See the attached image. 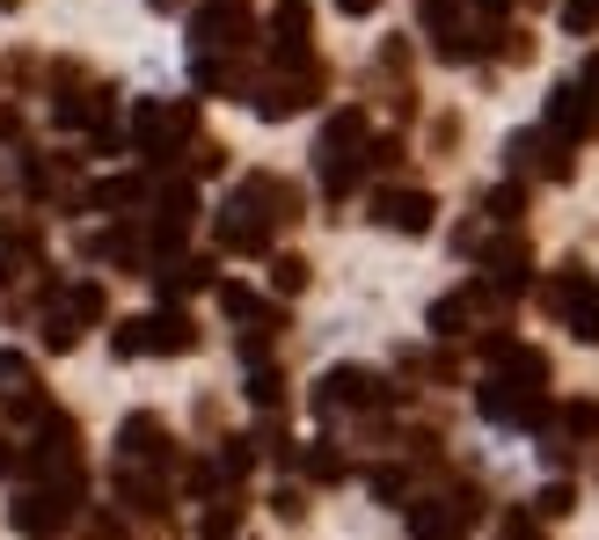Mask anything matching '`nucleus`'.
<instances>
[{"instance_id": "4", "label": "nucleus", "mask_w": 599, "mask_h": 540, "mask_svg": "<svg viewBox=\"0 0 599 540\" xmlns=\"http://www.w3.org/2000/svg\"><path fill=\"white\" fill-rule=\"evenodd\" d=\"M110 350H118V358H183V350H197V322L183 307L124 314L118 329H110Z\"/></svg>"}, {"instance_id": "36", "label": "nucleus", "mask_w": 599, "mask_h": 540, "mask_svg": "<svg viewBox=\"0 0 599 540\" xmlns=\"http://www.w3.org/2000/svg\"><path fill=\"white\" fill-rule=\"evenodd\" d=\"M570 511H578V489L570 482H548L541 497H534V519H570Z\"/></svg>"}, {"instance_id": "32", "label": "nucleus", "mask_w": 599, "mask_h": 540, "mask_svg": "<svg viewBox=\"0 0 599 540\" xmlns=\"http://www.w3.org/2000/svg\"><path fill=\"white\" fill-rule=\"evenodd\" d=\"M212 468H220V482H242V475L256 468V438H227V446L212 454Z\"/></svg>"}, {"instance_id": "13", "label": "nucleus", "mask_w": 599, "mask_h": 540, "mask_svg": "<svg viewBox=\"0 0 599 540\" xmlns=\"http://www.w3.org/2000/svg\"><path fill=\"white\" fill-rule=\"evenodd\" d=\"M505 169L511 175H541V183H570V146L564 140H548V132H511L505 140Z\"/></svg>"}, {"instance_id": "20", "label": "nucleus", "mask_w": 599, "mask_h": 540, "mask_svg": "<svg viewBox=\"0 0 599 540\" xmlns=\"http://www.w3.org/2000/svg\"><path fill=\"white\" fill-rule=\"evenodd\" d=\"M81 205L89 212H132V205H146V175H103V183L81 191Z\"/></svg>"}, {"instance_id": "44", "label": "nucleus", "mask_w": 599, "mask_h": 540, "mask_svg": "<svg viewBox=\"0 0 599 540\" xmlns=\"http://www.w3.org/2000/svg\"><path fill=\"white\" fill-rule=\"evenodd\" d=\"M22 468V454H16V438H0V475H16Z\"/></svg>"}, {"instance_id": "5", "label": "nucleus", "mask_w": 599, "mask_h": 540, "mask_svg": "<svg viewBox=\"0 0 599 540\" xmlns=\"http://www.w3.org/2000/svg\"><path fill=\"white\" fill-rule=\"evenodd\" d=\"M388 401H395V387L373 366H329L315 387V417L329 424V417H352V409H388Z\"/></svg>"}, {"instance_id": "25", "label": "nucleus", "mask_w": 599, "mask_h": 540, "mask_svg": "<svg viewBox=\"0 0 599 540\" xmlns=\"http://www.w3.org/2000/svg\"><path fill=\"white\" fill-rule=\"evenodd\" d=\"M585 293H592V278H585L578 263H564V271H556V278H548V285H541V307H548V314H556V322H564V314H570V307H578V299H585Z\"/></svg>"}, {"instance_id": "42", "label": "nucleus", "mask_w": 599, "mask_h": 540, "mask_svg": "<svg viewBox=\"0 0 599 540\" xmlns=\"http://www.w3.org/2000/svg\"><path fill=\"white\" fill-rule=\"evenodd\" d=\"M16 140H22V110L0 103V146H16Z\"/></svg>"}, {"instance_id": "9", "label": "nucleus", "mask_w": 599, "mask_h": 540, "mask_svg": "<svg viewBox=\"0 0 599 540\" xmlns=\"http://www.w3.org/2000/svg\"><path fill=\"white\" fill-rule=\"evenodd\" d=\"M476 409L490 424H519V431H541V424H548L541 387H519V380H505V373H490V380L476 387Z\"/></svg>"}, {"instance_id": "1", "label": "nucleus", "mask_w": 599, "mask_h": 540, "mask_svg": "<svg viewBox=\"0 0 599 540\" xmlns=\"http://www.w3.org/2000/svg\"><path fill=\"white\" fill-rule=\"evenodd\" d=\"M300 220V191L293 183H278V175H242L227 197V212H220V248H234V256H264L271 234L293 227Z\"/></svg>"}, {"instance_id": "35", "label": "nucleus", "mask_w": 599, "mask_h": 540, "mask_svg": "<svg viewBox=\"0 0 599 540\" xmlns=\"http://www.w3.org/2000/svg\"><path fill=\"white\" fill-rule=\"evenodd\" d=\"M564 329H570V336H578V344H599V293H585V299H578V307H570V314H564Z\"/></svg>"}, {"instance_id": "22", "label": "nucleus", "mask_w": 599, "mask_h": 540, "mask_svg": "<svg viewBox=\"0 0 599 540\" xmlns=\"http://www.w3.org/2000/svg\"><path fill=\"white\" fill-rule=\"evenodd\" d=\"M234 533H242V497L220 489V497H205V511H197V540H234Z\"/></svg>"}, {"instance_id": "26", "label": "nucleus", "mask_w": 599, "mask_h": 540, "mask_svg": "<svg viewBox=\"0 0 599 540\" xmlns=\"http://www.w3.org/2000/svg\"><path fill=\"white\" fill-rule=\"evenodd\" d=\"M59 307L89 329V322H103V314H110V299H103V285H95V278H73V285H59Z\"/></svg>"}, {"instance_id": "28", "label": "nucleus", "mask_w": 599, "mask_h": 540, "mask_svg": "<svg viewBox=\"0 0 599 540\" xmlns=\"http://www.w3.org/2000/svg\"><path fill=\"white\" fill-rule=\"evenodd\" d=\"M497 373H505V380H519V387H548V358L534 344H511L505 358H497Z\"/></svg>"}, {"instance_id": "48", "label": "nucleus", "mask_w": 599, "mask_h": 540, "mask_svg": "<svg viewBox=\"0 0 599 540\" xmlns=\"http://www.w3.org/2000/svg\"><path fill=\"white\" fill-rule=\"evenodd\" d=\"M0 8H16V0H0Z\"/></svg>"}, {"instance_id": "16", "label": "nucleus", "mask_w": 599, "mask_h": 540, "mask_svg": "<svg viewBox=\"0 0 599 540\" xmlns=\"http://www.w3.org/2000/svg\"><path fill=\"white\" fill-rule=\"evenodd\" d=\"M592 124H599V110H592V95H585L578 81H556L548 88V140H564V146H585L592 140Z\"/></svg>"}, {"instance_id": "27", "label": "nucleus", "mask_w": 599, "mask_h": 540, "mask_svg": "<svg viewBox=\"0 0 599 540\" xmlns=\"http://www.w3.org/2000/svg\"><path fill=\"white\" fill-rule=\"evenodd\" d=\"M37 336H44V350H73V344H81V322L59 307V285L44 293V322H37Z\"/></svg>"}, {"instance_id": "38", "label": "nucleus", "mask_w": 599, "mask_h": 540, "mask_svg": "<svg viewBox=\"0 0 599 540\" xmlns=\"http://www.w3.org/2000/svg\"><path fill=\"white\" fill-rule=\"evenodd\" d=\"M564 30L570 37H592L599 30V0H564Z\"/></svg>"}, {"instance_id": "10", "label": "nucleus", "mask_w": 599, "mask_h": 540, "mask_svg": "<svg viewBox=\"0 0 599 540\" xmlns=\"http://www.w3.org/2000/svg\"><path fill=\"white\" fill-rule=\"evenodd\" d=\"M476 519H483L476 489H460V497H417L409 505V540H468Z\"/></svg>"}, {"instance_id": "14", "label": "nucleus", "mask_w": 599, "mask_h": 540, "mask_svg": "<svg viewBox=\"0 0 599 540\" xmlns=\"http://www.w3.org/2000/svg\"><path fill=\"white\" fill-rule=\"evenodd\" d=\"M527 278H534V248L519 242V234H497V242H483V285L497 293V307L527 293Z\"/></svg>"}, {"instance_id": "31", "label": "nucleus", "mask_w": 599, "mask_h": 540, "mask_svg": "<svg viewBox=\"0 0 599 540\" xmlns=\"http://www.w3.org/2000/svg\"><path fill=\"white\" fill-rule=\"evenodd\" d=\"M307 278H315V263H307V256H271V293H278V299H300V293H307Z\"/></svg>"}, {"instance_id": "12", "label": "nucleus", "mask_w": 599, "mask_h": 540, "mask_svg": "<svg viewBox=\"0 0 599 540\" xmlns=\"http://www.w3.org/2000/svg\"><path fill=\"white\" fill-rule=\"evenodd\" d=\"M118 460H124V468L169 475V468H176V438H169V424H161V417L132 409V417H124V431H118Z\"/></svg>"}, {"instance_id": "45", "label": "nucleus", "mask_w": 599, "mask_h": 540, "mask_svg": "<svg viewBox=\"0 0 599 540\" xmlns=\"http://www.w3.org/2000/svg\"><path fill=\"white\" fill-rule=\"evenodd\" d=\"M336 8H344V16H373V0H336Z\"/></svg>"}, {"instance_id": "30", "label": "nucleus", "mask_w": 599, "mask_h": 540, "mask_svg": "<svg viewBox=\"0 0 599 540\" xmlns=\"http://www.w3.org/2000/svg\"><path fill=\"white\" fill-rule=\"evenodd\" d=\"M0 395H44V380H37L30 350H0Z\"/></svg>"}, {"instance_id": "34", "label": "nucleus", "mask_w": 599, "mask_h": 540, "mask_svg": "<svg viewBox=\"0 0 599 540\" xmlns=\"http://www.w3.org/2000/svg\"><path fill=\"white\" fill-rule=\"evenodd\" d=\"M248 401H256V409H278V401H285V373L278 366H256V373H248Z\"/></svg>"}, {"instance_id": "40", "label": "nucleus", "mask_w": 599, "mask_h": 540, "mask_svg": "<svg viewBox=\"0 0 599 540\" xmlns=\"http://www.w3.org/2000/svg\"><path fill=\"white\" fill-rule=\"evenodd\" d=\"M271 511H278L285 526H300V519H307V489H293V482H285L278 497H271Z\"/></svg>"}, {"instance_id": "41", "label": "nucleus", "mask_w": 599, "mask_h": 540, "mask_svg": "<svg viewBox=\"0 0 599 540\" xmlns=\"http://www.w3.org/2000/svg\"><path fill=\"white\" fill-rule=\"evenodd\" d=\"M191 169H197V175H220V169H227V154L205 140V146H191Z\"/></svg>"}, {"instance_id": "43", "label": "nucleus", "mask_w": 599, "mask_h": 540, "mask_svg": "<svg viewBox=\"0 0 599 540\" xmlns=\"http://www.w3.org/2000/svg\"><path fill=\"white\" fill-rule=\"evenodd\" d=\"M578 88H585V95H592V110H599V52H592V59H585V73H578Z\"/></svg>"}, {"instance_id": "11", "label": "nucleus", "mask_w": 599, "mask_h": 540, "mask_svg": "<svg viewBox=\"0 0 599 540\" xmlns=\"http://www.w3.org/2000/svg\"><path fill=\"white\" fill-rule=\"evenodd\" d=\"M73 505L81 497H67V489H44V482H30L8 505V526H16L22 540H52V533H67V519H73Z\"/></svg>"}, {"instance_id": "24", "label": "nucleus", "mask_w": 599, "mask_h": 540, "mask_svg": "<svg viewBox=\"0 0 599 540\" xmlns=\"http://www.w3.org/2000/svg\"><path fill=\"white\" fill-rule=\"evenodd\" d=\"M67 169H73L67 154H37V161H22V191H30V197H67Z\"/></svg>"}, {"instance_id": "29", "label": "nucleus", "mask_w": 599, "mask_h": 540, "mask_svg": "<svg viewBox=\"0 0 599 540\" xmlns=\"http://www.w3.org/2000/svg\"><path fill=\"white\" fill-rule=\"evenodd\" d=\"M519 212H527V183H519V175L483 197V220H490V227H519Z\"/></svg>"}, {"instance_id": "2", "label": "nucleus", "mask_w": 599, "mask_h": 540, "mask_svg": "<svg viewBox=\"0 0 599 540\" xmlns=\"http://www.w3.org/2000/svg\"><path fill=\"white\" fill-rule=\"evenodd\" d=\"M22 468H30V482H44V489L89 497V468H81V431H73L67 409H44V417H37V438L22 446Z\"/></svg>"}, {"instance_id": "21", "label": "nucleus", "mask_w": 599, "mask_h": 540, "mask_svg": "<svg viewBox=\"0 0 599 540\" xmlns=\"http://www.w3.org/2000/svg\"><path fill=\"white\" fill-rule=\"evenodd\" d=\"M197 88H205V95H248L256 73H248L234 52H220V59H197Z\"/></svg>"}, {"instance_id": "19", "label": "nucleus", "mask_w": 599, "mask_h": 540, "mask_svg": "<svg viewBox=\"0 0 599 540\" xmlns=\"http://www.w3.org/2000/svg\"><path fill=\"white\" fill-rule=\"evenodd\" d=\"M146 278L161 285V299H183V293H205V285H212V263L205 256H161Z\"/></svg>"}, {"instance_id": "46", "label": "nucleus", "mask_w": 599, "mask_h": 540, "mask_svg": "<svg viewBox=\"0 0 599 540\" xmlns=\"http://www.w3.org/2000/svg\"><path fill=\"white\" fill-rule=\"evenodd\" d=\"M8 278H16V256H0V285H8Z\"/></svg>"}, {"instance_id": "23", "label": "nucleus", "mask_w": 599, "mask_h": 540, "mask_svg": "<svg viewBox=\"0 0 599 540\" xmlns=\"http://www.w3.org/2000/svg\"><path fill=\"white\" fill-rule=\"evenodd\" d=\"M548 431H556V438H570V446H592V438H599V401H592V395L564 401V409H556V424H548Z\"/></svg>"}, {"instance_id": "18", "label": "nucleus", "mask_w": 599, "mask_h": 540, "mask_svg": "<svg viewBox=\"0 0 599 540\" xmlns=\"http://www.w3.org/2000/svg\"><path fill=\"white\" fill-rule=\"evenodd\" d=\"M307 37H315V8L307 0H271V59L278 67H307Z\"/></svg>"}, {"instance_id": "33", "label": "nucleus", "mask_w": 599, "mask_h": 540, "mask_svg": "<svg viewBox=\"0 0 599 540\" xmlns=\"http://www.w3.org/2000/svg\"><path fill=\"white\" fill-rule=\"evenodd\" d=\"M300 468H307V482H344V454H336V446H307V454H300Z\"/></svg>"}, {"instance_id": "6", "label": "nucleus", "mask_w": 599, "mask_h": 540, "mask_svg": "<svg viewBox=\"0 0 599 540\" xmlns=\"http://www.w3.org/2000/svg\"><path fill=\"white\" fill-rule=\"evenodd\" d=\"M322 81H329V73H322L315 59H307V67H278L271 81L248 88V110H256L264 124H285V118H300V110L322 95Z\"/></svg>"}, {"instance_id": "17", "label": "nucleus", "mask_w": 599, "mask_h": 540, "mask_svg": "<svg viewBox=\"0 0 599 540\" xmlns=\"http://www.w3.org/2000/svg\"><path fill=\"white\" fill-rule=\"evenodd\" d=\"M497 307V293L483 278H468L460 293H446V299H432V336H476L483 329V314Z\"/></svg>"}, {"instance_id": "47", "label": "nucleus", "mask_w": 599, "mask_h": 540, "mask_svg": "<svg viewBox=\"0 0 599 540\" xmlns=\"http://www.w3.org/2000/svg\"><path fill=\"white\" fill-rule=\"evenodd\" d=\"M154 8H183V0H154Z\"/></svg>"}, {"instance_id": "15", "label": "nucleus", "mask_w": 599, "mask_h": 540, "mask_svg": "<svg viewBox=\"0 0 599 540\" xmlns=\"http://www.w3.org/2000/svg\"><path fill=\"white\" fill-rule=\"evenodd\" d=\"M373 227H388V234H432L439 227V197L432 191H373Z\"/></svg>"}, {"instance_id": "3", "label": "nucleus", "mask_w": 599, "mask_h": 540, "mask_svg": "<svg viewBox=\"0 0 599 540\" xmlns=\"http://www.w3.org/2000/svg\"><path fill=\"white\" fill-rule=\"evenodd\" d=\"M366 146H373L366 110H336V118L322 124V140H315V175H322V191H329L336 205L358 191V175H366Z\"/></svg>"}, {"instance_id": "8", "label": "nucleus", "mask_w": 599, "mask_h": 540, "mask_svg": "<svg viewBox=\"0 0 599 540\" xmlns=\"http://www.w3.org/2000/svg\"><path fill=\"white\" fill-rule=\"evenodd\" d=\"M242 44H248V0H197L191 52L197 59H220V52H242Z\"/></svg>"}, {"instance_id": "37", "label": "nucleus", "mask_w": 599, "mask_h": 540, "mask_svg": "<svg viewBox=\"0 0 599 540\" xmlns=\"http://www.w3.org/2000/svg\"><path fill=\"white\" fill-rule=\"evenodd\" d=\"M366 489L380 497V505H409V475H403V468H373Z\"/></svg>"}, {"instance_id": "7", "label": "nucleus", "mask_w": 599, "mask_h": 540, "mask_svg": "<svg viewBox=\"0 0 599 540\" xmlns=\"http://www.w3.org/2000/svg\"><path fill=\"white\" fill-rule=\"evenodd\" d=\"M191 132H197V103H140V110H132V146H140L146 161L183 154Z\"/></svg>"}, {"instance_id": "39", "label": "nucleus", "mask_w": 599, "mask_h": 540, "mask_svg": "<svg viewBox=\"0 0 599 540\" xmlns=\"http://www.w3.org/2000/svg\"><path fill=\"white\" fill-rule=\"evenodd\" d=\"M497 540H541V519H534V511H505V519H497Z\"/></svg>"}]
</instances>
